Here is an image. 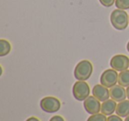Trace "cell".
Returning a JSON list of instances; mask_svg holds the SVG:
<instances>
[{"label":"cell","instance_id":"6da1fadb","mask_svg":"<svg viewBox=\"0 0 129 121\" xmlns=\"http://www.w3.org/2000/svg\"><path fill=\"white\" fill-rule=\"evenodd\" d=\"M110 19L111 25L118 30H124L129 24V15H127V13H125V10H113Z\"/></svg>","mask_w":129,"mask_h":121},{"label":"cell","instance_id":"7a4b0ae2","mask_svg":"<svg viewBox=\"0 0 129 121\" xmlns=\"http://www.w3.org/2000/svg\"><path fill=\"white\" fill-rule=\"evenodd\" d=\"M93 73V65L88 60H81L74 68V77L77 80L86 81Z\"/></svg>","mask_w":129,"mask_h":121},{"label":"cell","instance_id":"3957f363","mask_svg":"<svg viewBox=\"0 0 129 121\" xmlns=\"http://www.w3.org/2000/svg\"><path fill=\"white\" fill-rule=\"evenodd\" d=\"M90 88L88 84L83 80H78L74 84L73 95L78 101H85L89 96Z\"/></svg>","mask_w":129,"mask_h":121},{"label":"cell","instance_id":"277c9868","mask_svg":"<svg viewBox=\"0 0 129 121\" xmlns=\"http://www.w3.org/2000/svg\"><path fill=\"white\" fill-rule=\"evenodd\" d=\"M40 106L43 111L48 113H54L59 110L61 103L57 98L54 96H46L40 101Z\"/></svg>","mask_w":129,"mask_h":121},{"label":"cell","instance_id":"5b68a950","mask_svg":"<svg viewBox=\"0 0 129 121\" xmlns=\"http://www.w3.org/2000/svg\"><path fill=\"white\" fill-rule=\"evenodd\" d=\"M118 80V74L116 70L107 69L102 73L100 77V83L104 87L111 88L113 86L116 85Z\"/></svg>","mask_w":129,"mask_h":121},{"label":"cell","instance_id":"8992f818","mask_svg":"<svg viewBox=\"0 0 129 121\" xmlns=\"http://www.w3.org/2000/svg\"><path fill=\"white\" fill-rule=\"evenodd\" d=\"M110 65H111V67L116 71H125L129 67V58L125 55L118 54L111 57Z\"/></svg>","mask_w":129,"mask_h":121},{"label":"cell","instance_id":"52a82bcc","mask_svg":"<svg viewBox=\"0 0 129 121\" xmlns=\"http://www.w3.org/2000/svg\"><path fill=\"white\" fill-rule=\"evenodd\" d=\"M101 103L98 99L95 97V96H88L83 103V106L84 109L88 113L91 114H96L101 111Z\"/></svg>","mask_w":129,"mask_h":121},{"label":"cell","instance_id":"ba28073f","mask_svg":"<svg viewBox=\"0 0 129 121\" xmlns=\"http://www.w3.org/2000/svg\"><path fill=\"white\" fill-rule=\"evenodd\" d=\"M92 94L100 102H104L111 97L110 90L108 89V87H104L102 84H97L94 86V87L92 88Z\"/></svg>","mask_w":129,"mask_h":121},{"label":"cell","instance_id":"9c48e42d","mask_svg":"<svg viewBox=\"0 0 129 121\" xmlns=\"http://www.w3.org/2000/svg\"><path fill=\"white\" fill-rule=\"evenodd\" d=\"M110 96L112 100L120 103L126 98V89L120 85H115L110 89Z\"/></svg>","mask_w":129,"mask_h":121},{"label":"cell","instance_id":"30bf717a","mask_svg":"<svg viewBox=\"0 0 129 121\" xmlns=\"http://www.w3.org/2000/svg\"><path fill=\"white\" fill-rule=\"evenodd\" d=\"M117 103L116 101L112 99H108L106 101L103 102L101 105V112L104 114L105 116H111L113 114V112L116 111L117 109Z\"/></svg>","mask_w":129,"mask_h":121},{"label":"cell","instance_id":"8fae6325","mask_svg":"<svg viewBox=\"0 0 129 121\" xmlns=\"http://www.w3.org/2000/svg\"><path fill=\"white\" fill-rule=\"evenodd\" d=\"M116 113L121 117H125L129 115V100H124L118 103L117 105Z\"/></svg>","mask_w":129,"mask_h":121},{"label":"cell","instance_id":"7c38bea8","mask_svg":"<svg viewBox=\"0 0 129 121\" xmlns=\"http://www.w3.org/2000/svg\"><path fill=\"white\" fill-rule=\"evenodd\" d=\"M118 85L122 87H128L129 86V70H125V71L120 72L118 74Z\"/></svg>","mask_w":129,"mask_h":121},{"label":"cell","instance_id":"4fadbf2b","mask_svg":"<svg viewBox=\"0 0 129 121\" xmlns=\"http://www.w3.org/2000/svg\"><path fill=\"white\" fill-rule=\"evenodd\" d=\"M11 44L8 41L5 39L0 40V57H4L11 51Z\"/></svg>","mask_w":129,"mask_h":121},{"label":"cell","instance_id":"5bb4252c","mask_svg":"<svg viewBox=\"0 0 129 121\" xmlns=\"http://www.w3.org/2000/svg\"><path fill=\"white\" fill-rule=\"evenodd\" d=\"M115 6L118 9L120 10H127L129 9V0H116Z\"/></svg>","mask_w":129,"mask_h":121},{"label":"cell","instance_id":"9a60e30c","mask_svg":"<svg viewBox=\"0 0 129 121\" xmlns=\"http://www.w3.org/2000/svg\"><path fill=\"white\" fill-rule=\"evenodd\" d=\"M87 121H107L106 116L103 113H96L91 115Z\"/></svg>","mask_w":129,"mask_h":121},{"label":"cell","instance_id":"2e32d148","mask_svg":"<svg viewBox=\"0 0 129 121\" xmlns=\"http://www.w3.org/2000/svg\"><path fill=\"white\" fill-rule=\"evenodd\" d=\"M115 1L116 0H99L101 5L105 7H111V6H113V4H115Z\"/></svg>","mask_w":129,"mask_h":121},{"label":"cell","instance_id":"e0dca14e","mask_svg":"<svg viewBox=\"0 0 129 121\" xmlns=\"http://www.w3.org/2000/svg\"><path fill=\"white\" fill-rule=\"evenodd\" d=\"M107 121H123L121 117L118 115H111L107 117Z\"/></svg>","mask_w":129,"mask_h":121},{"label":"cell","instance_id":"ac0fdd59","mask_svg":"<svg viewBox=\"0 0 129 121\" xmlns=\"http://www.w3.org/2000/svg\"><path fill=\"white\" fill-rule=\"evenodd\" d=\"M50 121H64V117H61V116L57 115V116H53V117L50 119Z\"/></svg>","mask_w":129,"mask_h":121},{"label":"cell","instance_id":"d6986e66","mask_svg":"<svg viewBox=\"0 0 129 121\" xmlns=\"http://www.w3.org/2000/svg\"><path fill=\"white\" fill-rule=\"evenodd\" d=\"M26 121H40V120L36 117H28Z\"/></svg>","mask_w":129,"mask_h":121},{"label":"cell","instance_id":"ffe728a7","mask_svg":"<svg viewBox=\"0 0 129 121\" xmlns=\"http://www.w3.org/2000/svg\"><path fill=\"white\" fill-rule=\"evenodd\" d=\"M126 97H127V99L129 100V86L127 87V88H126Z\"/></svg>","mask_w":129,"mask_h":121},{"label":"cell","instance_id":"44dd1931","mask_svg":"<svg viewBox=\"0 0 129 121\" xmlns=\"http://www.w3.org/2000/svg\"><path fill=\"white\" fill-rule=\"evenodd\" d=\"M126 50H127V51L129 52V42L127 43V44H126Z\"/></svg>","mask_w":129,"mask_h":121},{"label":"cell","instance_id":"7402d4cb","mask_svg":"<svg viewBox=\"0 0 129 121\" xmlns=\"http://www.w3.org/2000/svg\"><path fill=\"white\" fill-rule=\"evenodd\" d=\"M125 121H129V115L127 116V117H125Z\"/></svg>","mask_w":129,"mask_h":121}]
</instances>
